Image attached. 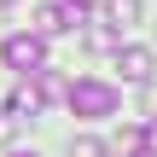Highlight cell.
Listing matches in <instances>:
<instances>
[{
  "instance_id": "6da1fadb",
  "label": "cell",
  "mask_w": 157,
  "mask_h": 157,
  "mask_svg": "<svg viewBox=\"0 0 157 157\" xmlns=\"http://www.w3.org/2000/svg\"><path fill=\"white\" fill-rule=\"evenodd\" d=\"M64 105H70L76 117H117L122 93H117L111 82H93V76H82V82H70V87H64Z\"/></svg>"
},
{
  "instance_id": "5b68a950",
  "label": "cell",
  "mask_w": 157,
  "mask_h": 157,
  "mask_svg": "<svg viewBox=\"0 0 157 157\" xmlns=\"http://www.w3.org/2000/svg\"><path fill=\"white\" fill-rule=\"evenodd\" d=\"M29 76H35V93H41V105H47V99H64V87H70V82H64L58 70H47V64H35Z\"/></svg>"
},
{
  "instance_id": "30bf717a",
  "label": "cell",
  "mask_w": 157,
  "mask_h": 157,
  "mask_svg": "<svg viewBox=\"0 0 157 157\" xmlns=\"http://www.w3.org/2000/svg\"><path fill=\"white\" fill-rule=\"evenodd\" d=\"M12 140H17V117H12V111H0V146H12Z\"/></svg>"
},
{
  "instance_id": "ba28073f",
  "label": "cell",
  "mask_w": 157,
  "mask_h": 157,
  "mask_svg": "<svg viewBox=\"0 0 157 157\" xmlns=\"http://www.w3.org/2000/svg\"><path fill=\"white\" fill-rule=\"evenodd\" d=\"M70 157H111V151H105L93 134H82V140H70Z\"/></svg>"
},
{
  "instance_id": "5bb4252c",
  "label": "cell",
  "mask_w": 157,
  "mask_h": 157,
  "mask_svg": "<svg viewBox=\"0 0 157 157\" xmlns=\"http://www.w3.org/2000/svg\"><path fill=\"white\" fill-rule=\"evenodd\" d=\"M12 157H35V151H12Z\"/></svg>"
},
{
  "instance_id": "7c38bea8",
  "label": "cell",
  "mask_w": 157,
  "mask_h": 157,
  "mask_svg": "<svg viewBox=\"0 0 157 157\" xmlns=\"http://www.w3.org/2000/svg\"><path fill=\"white\" fill-rule=\"evenodd\" d=\"M146 117H157V87H151V93H146Z\"/></svg>"
},
{
  "instance_id": "9a60e30c",
  "label": "cell",
  "mask_w": 157,
  "mask_h": 157,
  "mask_svg": "<svg viewBox=\"0 0 157 157\" xmlns=\"http://www.w3.org/2000/svg\"><path fill=\"white\" fill-rule=\"evenodd\" d=\"M0 6H17V0H0Z\"/></svg>"
},
{
  "instance_id": "8fae6325",
  "label": "cell",
  "mask_w": 157,
  "mask_h": 157,
  "mask_svg": "<svg viewBox=\"0 0 157 157\" xmlns=\"http://www.w3.org/2000/svg\"><path fill=\"white\" fill-rule=\"evenodd\" d=\"M140 140H146V151H157V117H151V128H146Z\"/></svg>"
},
{
  "instance_id": "3957f363",
  "label": "cell",
  "mask_w": 157,
  "mask_h": 157,
  "mask_svg": "<svg viewBox=\"0 0 157 157\" xmlns=\"http://www.w3.org/2000/svg\"><path fill=\"white\" fill-rule=\"evenodd\" d=\"M64 29H76V6H70V0L35 6V35H41V41H47V35H64Z\"/></svg>"
},
{
  "instance_id": "4fadbf2b",
  "label": "cell",
  "mask_w": 157,
  "mask_h": 157,
  "mask_svg": "<svg viewBox=\"0 0 157 157\" xmlns=\"http://www.w3.org/2000/svg\"><path fill=\"white\" fill-rule=\"evenodd\" d=\"M70 6H76V12H82V6H93V0H70Z\"/></svg>"
},
{
  "instance_id": "52a82bcc",
  "label": "cell",
  "mask_w": 157,
  "mask_h": 157,
  "mask_svg": "<svg viewBox=\"0 0 157 157\" xmlns=\"http://www.w3.org/2000/svg\"><path fill=\"white\" fill-rule=\"evenodd\" d=\"M6 111H12V117H23V111H29V117H35V111H41V93H35V87H29V76H23V82H17V93H12V105H6Z\"/></svg>"
},
{
  "instance_id": "8992f818",
  "label": "cell",
  "mask_w": 157,
  "mask_h": 157,
  "mask_svg": "<svg viewBox=\"0 0 157 157\" xmlns=\"http://www.w3.org/2000/svg\"><path fill=\"white\" fill-rule=\"evenodd\" d=\"M105 23H117V29L140 23V0H105Z\"/></svg>"
},
{
  "instance_id": "277c9868",
  "label": "cell",
  "mask_w": 157,
  "mask_h": 157,
  "mask_svg": "<svg viewBox=\"0 0 157 157\" xmlns=\"http://www.w3.org/2000/svg\"><path fill=\"white\" fill-rule=\"evenodd\" d=\"M117 70H122V82L146 87L151 70H157V58H151V47H117Z\"/></svg>"
},
{
  "instance_id": "7a4b0ae2",
  "label": "cell",
  "mask_w": 157,
  "mask_h": 157,
  "mask_svg": "<svg viewBox=\"0 0 157 157\" xmlns=\"http://www.w3.org/2000/svg\"><path fill=\"white\" fill-rule=\"evenodd\" d=\"M0 58H6V70H17V76H29L35 64H47V47H41V35L29 29V35H6V47H0Z\"/></svg>"
},
{
  "instance_id": "9c48e42d",
  "label": "cell",
  "mask_w": 157,
  "mask_h": 157,
  "mask_svg": "<svg viewBox=\"0 0 157 157\" xmlns=\"http://www.w3.org/2000/svg\"><path fill=\"white\" fill-rule=\"evenodd\" d=\"M146 151V140H140V134H134V128H128V134H122V140H117V157H140Z\"/></svg>"
}]
</instances>
